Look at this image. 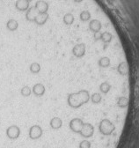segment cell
<instances>
[{
  "mask_svg": "<svg viewBox=\"0 0 139 148\" xmlns=\"http://www.w3.org/2000/svg\"><path fill=\"white\" fill-rule=\"evenodd\" d=\"M41 71V65L38 63H33L30 65V71L33 74H36Z\"/></svg>",
  "mask_w": 139,
  "mask_h": 148,
  "instance_id": "obj_18",
  "label": "cell"
},
{
  "mask_svg": "<svg viewBox=\"0 0 139 148\" xmlns=\"http://www.w3.org/2000/svg\"><path fill=\"white\" fill-rule=\"evenodd\" d=\"M79 148H91V143L88 140H83L79 144Z\"/></svg>",
  "mask_w": 139,
  "mask_h": 148,
  "instance_id": "obj_20",
  "label": "cell"
},
{
  "mask_svg": "<svg viewBox=\"0 0 139 148\" xmlns=\"http://www.w3.org/2000/svg\"><path fill=\"white\" fill-rule=\"evenodd\" d=\"M117 106L121 108H126L129 106V98L124 95L120 96L117 100Z\"/></svg>",
  "mask_w": 139,
  "mask_h": 148,
  "instance_id": "obj_10",
  "label": "cell"
},
{
  "mask_svg": "<svg viewBox=\"0 0 139 148\" xmlns=\"http://www.w3.org/2000/svg\"><path fill=\"white\" fill-rule=\"evenodd\" d=\"M20 130L17 125H12L6 130V135L11 139H16L20 137Z\"/></svg>",
  "mask_w": 139,
  "mask_h": 148,
  "instance_id": "obj_7",
  "label": "cell"
},
{
  "mask_svg": "<svg viewBox=\"0 0 139 148\" xmlns=\"http://www.w3.org/2000/svg\"><path fill=\"white\" fill-rule=\"evenodd\" d=\"M74 21V17L72 13H67L64 17H63V22L66 25H72Z\"/></svg>",
  "mask_w": 139,
  "mask_h": 148,
  "instance_id": "obj_16",
  "label": "cell"
},
{
  "mask_svg": "<svg viewBox=\"0 0 139 148\" xmlns=\"http://www.w3.org/2000/svg\"><path fill=\"white\" fill-rule=\"evenodd\" d=\"M33 92L36 96H42L45 92V86L42 83H37L33 86Z\"/></svg>",
  "mask_w": 139,
  "mask_h": 148,
  "instance_id": "obj_8",
  "label": "cell"
},
{
  "mask_svg": "<svg viewBox=\"0 0 139 148\" xmlns=\"http://www.w3.org/2000/svg\"><path fill=\"white\" fill-rule=\"evenodd\" d=\"M86 53V46L84 43H79L74 46V48L72 49V54L74 57L78 58H81Z\"/></svg>",
  "mask_w": 139,
  "mask_h": 148,
  "instance_id": "obj_5",
  "label": "cell"
},
{
  "mask_svg": "<svg viewBox=\"0 0 139 148\" xmlns=\"http://www.w3.org/2000/svg\"><path fill=\"white\" fill-rule=\"evenodd\" d=\"M35 8H33V7H32V8H30V10L27 12V18L28 21H34L35 20V18H36V16H37V14L35 13Z\"/></svg>",
  "mask_w": 139,
  "mask_h": 148,
  "instance_id": "obj_14",
  "label": "cell"
},
{
  "mask_svg": "<svg viewBox=\"0 0 139 148\" xmlns=\"http://www.w3.org/2000/svg\"><path fill=\"white\" fill-rule=\"evenodd\" d=\"M27 2H29V1H31V0H27Z\"/></svg>",
  "mask_w": 139,
  "mask_h": 148,
  "instance_id": "obj_21",
  "label": "cell"
},
{
  "mask_svg": "<svg viewBox=\"0 0 139 148\" xmlns=\"http://www.w3.org/2000/svg\"><path fill=\"white\" fill-rule=\"evenodd\" d=\"M29 6V4L27 0H18L16 2V8L20 11H26Z\"/></svg>",
  "mask_w": 139,
  "mask_h": 148,
  "instance_id": "obj_12",
  "label": "cell"
},
{
  "mask_svg": "<svg viewBox=\"0 0 139 148\" xmlns=\"http://www.w3.org/2000/svg\"><path fill=\"white\" fill-rule=\"evenodd\" d=\"M48 5L44 1H38L35 5V9L39 13H46L48 11Z\"/></svg>",
  "mask_w": 139,
  "mask_h": 148,
  "instance_id": "obj_9",
  "label": "cell"
},
{
  "mask_svg": "<svg viewBox=\"0 0 139 148\" xmlns=\"http://www.w3.org/2000/svg\"><path fill=\"white\" fill-rule=\"evenodd\" d=\"M48 18V15L47 13H39V15L36 16L34 21H35L38 25H42L47 21Z\"/></svg>",
  "mask_w": 139,
  "mask_h": 148,
  "instance_id": "obj_13",
  "label": "cell"
},
{
  "mask_svg": "<svg viewBox=\"0 0 139 148\" xmlns=\"http://www.w3.org/2000/svg\"><path fill=\"white\" fill-rule=\"evenodd\" d=\"M99 131L104 136H110L115 131V125L108 118H104L99 122Z\"/></svg>",
  "mask_w": 139,
  "mask_h": 148,
  "instance_id": "obj_2",
  "label": "cell"
},
{
  "mask_svg": "<svg viewBox=\"0 0 139 148\" xmlns=\"http://www.w3.org/2000/svg\"><path fill=\"white\" fill-rule=\"evenodd\" d=\"M93 133H94V127L89 123H84L79 134L84 138H88L93 137Z\"/></svg>",
  "mask_w": 139,
  "mask_h": 148,
  "instance_id": "obj_3",
  "label": "cell"
},
{
  "mask_svg": "<svg viewBox=\"0 0 139 148\" xmlns=\"http://www.w3.org/2000/svg\"><path fill=\"white\" fill-rule=\"evenodd\" d=\"M18 27V22H17L15 20H10L7 22V28L11 31H14Z\"/></svg>",
  "mask_w": 139,
  "mask_h": 148,
  "instance_id": "obj_17",
  "label": "cell"
},
{
  "mask_svg": "<svg viewBox=\"0 0 139 148\" xmlns=\"http://www.w3.org/2000/svg\"><path fill=\"white\" fill-rule=\"evenodd\" d=\"M84 122L80 118H73L70 122V129L75 133H80L82 127L84 125Z\"/></svg>",
  "mask_w": 139,
  "mask_h": 148,
  "instance_id": "obj_4",
  "label": "cell"
},
{
  "mask_svg": "<svg viewBox=\"0 0 139 148\" xmlns=\"http://www.w3.org/2000/svg\"><path fill=\"white\" fill-rule=\"evenodd\" d=\"M90 100H91V95L89 91L82 89L77 92H72V94L69 95L67 102L70 107H72L73 108H78L82 107L84 104L87 103Z\"/></svg>",
  "mask_w": 139,
  "mask_h": 148,
  "instance_id": "obj_1",
  "label": "cell"
},
{
  "mask_svg": "<svg viewBox=\"0 0 139 148\" xmlns=\"http://www.w3.org/2000/svg\"><path fill=\"white\" fill-rule=\"evenodd\" d=\"M91 101L94 104H98L102 101V96L100 95V92H94L91 95Z\"/></svg>",
  "mask_w": 139,
  "mask_h": 148,
  "instance_id": "obj_15",
  "label": "cell"
},
{
  "mask_svg": "<svg viewBox=\"0 0 139 148\" xmlns=\"http://www.w3.org/2000/svg\"><path fill=\"white\" fill-rule=\"evenodd\" d=\"M42 129L39 125H33L29 130V138L31 139H38L42 136Z\"/></svg>",
  "mask_w": 139,
  "mask_h": 148,
  "instance_id": "obj_6",
  "label": "cell"
},
{
  "mask_svg": "<svg viewBox=\"0 0 139 148\" xmlns=\"http://www.w3.org/2000/svg\"><path fill=\"white\" fill-rule=\"evenodd\" d=\"M20 92H21V95H23V96H25V97H27V96H29V95H31L32 90H31V88H30L29 86H24V87L21 88Z\"/></svg>",
  "mask_w": 139,
  "mask_h": 148,
  "instance_id": "obj_19",
  "label": "cell"
},
{
  "mask_svg": "<svg viewBox=\"0 0 139 148\" xmlns=\"http://www.w3.org/2000/svg\"><path fill=\"white\" fill-rule=\"evenodd\" d=\"M62 125H63V121L59 117H53L50 120V126L52 129H54V130L60 129Z\"/></svg>",
  "mask_w": 139,
  "mask_h": 148,
  "instance_id": "obj_11",
  "label": "cell"
}]
</instances>
